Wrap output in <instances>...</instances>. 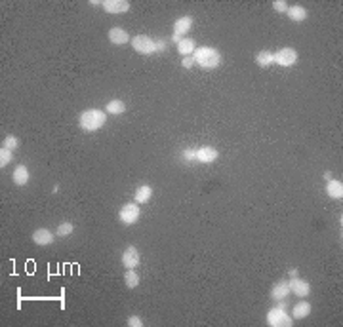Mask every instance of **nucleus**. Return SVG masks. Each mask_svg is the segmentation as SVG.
<instances>
[{
	"label": "nucleus",
	"mask_w": 343,
	"mask_h": 327,
	"mask_svg": "<svg viewBox=\"0 0 343 327\" xmlns=\"http://www.w3.org/2000/svg\"><path fill=\"white\" fill-rule=\"evenodd\" d=\"M107 122V112L101 109H88L78 116V126L84 134H96Z\"/></svg>",
	"instance_id": "f257e3e1"
},
{
	"label": "nucleus",
	"mask_w": 343,
	"mask_h": 327,
	"mask_svg": "<svg viewBox=\"0 0 343 327\" xmlns=\"http://www.w3.org/2000/svg\"><path fill=\"white\" fill-rule=\"evenodd\" d=\"M193 59L195 65H198L202 71H214L221 65V53L212 46H202L195 49Z\"/></svg>",
	"instance_id": "f03ea898"
},
{
	"label": "nucleus",
	"mask_w": 343,
	"mask_h": 327,
	"mask_svg": "<svg viewBox=\"0 0 343 327\" xmlns=\"http://www.w3.org/2000/svg\"><path fill=\"white\" fill-rule=\"evenodd\" d=\"M265 320H267V326L271 327H290L294 324V318L286 312V304L284 303L273 306L265 316Z\"/></svg>",
	"instance_id": "7ed1b4c3"
},
{
	"label": "nucleus",
	"mask_w": 343,
	"mask_h": 327,
	"mask_svg": "<svg viewBox=\"0 0 343 327\" xmlns=\"http://www.w3.org/2000/svg\"><path fill=\"white\" fill-rule=\"evenodd\" d=\"M130 44H132V48L139 55H153V53H157V40H153L147 35H135L130 40Z\"/></svg>",
	"instance_id": "20e7f679"
},
{
	"label": "nucleus",
	"mask_w": 343,
	"mask_h": 327,
	"mask_svg": "<svg viewBox=\"0 0 343 327\" xmlns=\"http://www.w3.org/2000/svg\"><path fill=\"white\" fill-rule=\"evenodd\" d=\"M139 217H141V207H139V204H135V202L124 204V206L118 209V221H120L122 225H126V227L137 223Z\"/></svg>",
	"instance_id": "39448f33"
},
{
	"label": "nucleus",
	"mask_w": 343,
	"mask_h": 327,
	"mask_svg": "<svg viewBox=\"0 0 343 327\" xmlns=\"http://www.w3.org/2000/svg\"><path fill=\"white\" fill-rule=\"evenodd\" d=\"M120 261H122V267L126 268V270H135V268L139 267V263H141V255H139V251H137L135 245H128V247L124 249Z\"/></svg>",
	"instance_id": "423d86ee"
},
{
	"label": "nucleus",
	"mask_w": 343,
	"mask_h": 327,
	"mask_svg": "<svg viewBox=\"0 0 343 327\" xmlns=\"http://www.w3.org/2000/svg\"><path fill=\"white\" fill-rule=\"evenodd\" d=\"M275 63L281 67H292L297 63V51L294 48H282L275 53Z\"/></svg>",
	"instance_id": "0eeeda50"
},
{
	"label": "nucleus",
	"mask_w": 343,
	"mask_h": 327,
	"mask_svg": "<svg viewBox=\"0 0 343 327\" xmlns=\"http://www.w3.org/2000/svg\"><path fill=\"white\" fill-rule=\"evenodd\" d=\"M218 156H220L218 148H214L210 145H202L196 148V162L198 164H212V162L218 160Z\"/></svg>",
	"instance_id": "6e6552de"
},
{
	"label": "nucleus",
	"mask_w": 343,
	"mask_h": 327,
	"mask_svg": "<svg viewBox=\"0 0 343 327\" xmlns=\"http://www.w3.org/2000/svg\"><path fill=\"white\" fill-rule=\"evenodd\" d=\"M288 283H290V293H294L295 297H299V299H305L309 297V293H311V285L307 283L305 280L301 278H290L288 280Z\"/></svg>",
	"instance_id": "1a4fd4ad"
},
{
	"label": "nucleus",
	"mask_w": 343,
	"mask_h": 327,
	"mask_svg": "<svg viewBox=\"0 0 343 327\" xmlns=\"http://www.w3.org/2000/svg\"><path fill=\"white\" fill-rule=\"evenodd\" d=\"M288 295H290V283H288V280H279V281L271 287V299H273L275 303L288 299Z\"/></svg>",
	"instance_id": "9d476101"
},
{
	"label": "nucleus",
	"mask_w": 343,
	"mask_h": 327,
	"mask_svg": "<svg viewBox=\"0 0 343 327\" xmlns=\"http://www.w3.org/2000/svg\"><path fill=\"white\" fill-rule=\"evenodd\" d=\"M193 29V17L191 15H183V17H177L175 23H173V37L175 38H183L187 37V33Z\"/></svg>",
	"instance_id": "9b49d317"
},
{
	"label": "nucleus",
	"mask_w": 343,
	"mask_h": 327,
	"mask_svg": "<svg viewBox=\"0 0 343 327\" xmlns=\"http://www.w3.org/2000/svg\"><path fill=\"white\" fill-rule=\"evenodd\" d=\"M101 6L107 13H126L130 10L128 0H103Z\"/></svg>",
	"instance_id": "f8f14e48"
},
{
	"label": "nucleus",
	"mask_w": 343,
	"mask_h": 327,
	"mask_svg": "<svg viewBox=\"0 0 343 327\" xmlns=\"http://www.w3.org/2000/svg\"><path fill=\"white\" fill-rule=\"evenodd\" d=\"M107 38H109L111 44H114V46H124V44H128L132 40L130 35L124 31L122 27H113L109 33H107Z\"/></svg>",
	"instance_id": "ddd939ff"
},
{
	"label": "nucleus",
	"mask_w": 343,
	"mask_h": 327,
	"mask_svg": "<svg viewBox=\"0 0 343 327\" xmlns=\"http://www.w3.org/2000/svg\"><path fill=\"white\" fill-rule=\"evenodd\" d=\"M54 238H56V232H52L50 229H37V231L33 232V242L40 245V247H44V245H50V243L54 242Z\"/></svg>",
	"instance_id": "4468645a"
},
{
	"label": "nucleus",
	"mask_w": 343,
	"mask_h": 327,
	"mask_svg": "<svg viewBox=\"0 0 343 327\" xmlns=\"http://www.w3.org/2000/svg\"><path fill=\"white\" fill-rule=\"evenodd\" d=\"M175 48H177V53H179L181 57H189V55H193V53H195L196 44H195V40H193V38L183 37V38H179V42L175 44Z\"/></svg>",
	"instance_id": "2eb2a0df"
},
{
	"label": "nucleus",
	"mask_w": 343,
	"mask_h": 327,
	"mask_svg": "<svg viewBox=\"0 0 343 327\" xmlns=\"http://www.w3.org/2000/svg\"><path fill=\"white\" fill-rule=\"evenodd\" d=\"M153 198V187L151 185H141V187H137L134 192V202L135 204H147L149 200Z\"/></svg>",
	"instance_id": "dca6fc26"
},
{
	"label": "nucleus",
	"mask_w": 343,
	"mask_h": 327,
	"mask_svg": "<svg viewBox=\"0 0 343 327\" xmlns=\"http://www.w3.org/2000/svg\"><path fill=\"white\" fill-rule=\"evenodd\" d=\"M12 179H13V185H17V187H25V185L29 183V179H31V175H29V168L23 166V164H19V166L13 170Z\"/></svg>",
	"instance_id": "f3484780"
},
{
	"label": "nucleus",
	"mask_w": 343,
	"mask_h": 327,
	"mask_svg": "<svg viewBox=\"0 0 343 327\" xmlns=\"http://www.w3.org/2000/svg\"><path fill=\"white\" fill-rule=\"evenodd\" d=\"M326 194L334 200H342L343 198V183L338 179H330L326 183Z\"/></svg>",
	"instance_id": "a211bd4d"
},
{
	"label": "nucleus",
	"mask_w": 343,
	"mask_h": 327,
	"mask_svg": "<svg viewBox=\"0 0 343 327\" xmlns=\"http://www.w3.org/2000/svg\"><path fill=\"white\" fill-rule=\"evenodd\" d=\"M311 314V303L309 301H299V303L294 304V308H292V318L294 320H303L307 316Z\"/></svg>",
	"instance_id": "6ab92c4d"
},
{
	"label": "nucleus",
	"mask_w": 343,
	"mask_h": 327,
	"mask_svg": "<svg viewBox=\"0 0 343 327\" xmlns=\"http://www.w3.org/2000/svg\"><path fill=\"white\" fill-rule=\"evenodd\" d=\"M286 15H288L294 23H301V21H305L307 19V10L303 8V6H299V4H294V6L288 8Z\"/></svg>",
	"instance_id": "aec40b11"
},
{
	"label": "nucleus",
	"mask_w": 343,
	"mask_h": 327,
	"mask_svg": "<svg viewBox=\"0 0 343 327\" xmlns=\"http://www.w3.org/2000/svg\"><path fill=\"white\" fill-rule=\"evenodd\" d=\"M105 112L111 114V116H118V114H124L126 112V103L120 101V99H111L109 103L105 105Z\"/></svg>",
	"instance_id": "412c9836"
},
{
	"label": "nucleus",
	"mask_w": 343,
	"mask_h": 327,
	"mask_svg": "<svg viewBox=\"0 0 343 327\" xmlns=\"http://www.w3.org/2000/svg\"><path fill=\"white\" fill-rule=\"evenodd\" d=\"M256 63L259 67H269L275 63V53L269 51V49H261L256 53Z\"/></svg>",
	"instance_id": "4be33fe9"
},
{
	"label": "nucleus",
	"mask_w": 343,
	"mask_h": 327,
	"mask_svg": "<svg viewBox=\"0 0 343 327\" xmlns=\"http://www.w3.org/2000/svg\"><path fill=\"white\" fill-rule=\"evenodd\" d=\"M74 232V225L73 223H69V221H63L57 225V229H56V236L57 238H67V236H71Z\"/></svg>",
	"instance_id": "5701e85b"
},
{
	"label": "nucleus",
	"mask_w": 343,
	"mask_h": 327,
	"mask_svg": "<svg viewBox=\"0 0 343 327\" xmlns=\"http://www.w3.org/2000/svg\"><path fill=\"white\" fill-rule=\"evenodd\" d=\"M124 283H126L128 289H135V287L139 285V274H137L135 270H126V274H124Z\"/></svg>",
	"instance_id": "b1692460"
},
{
	"label": "nucleus",
	"mask_w": 343,
	"mask_h": 327,
	"mask_svg": "<svg viewBox=\"0 0 343 327\" xmlns=\"http://www.w3.org/2000/svg\"><path fill=\"white\" fill-rule=\"evenodd\" d=\"M19 145H21V143H19V139H17V137H15V135H8V137H6V139H4V143H2V146H4V148H8V150H17V148H19Z\"/></svg>",
	"instance_id": "393cba45"
},
{
	"label": "nucleus",
	"mask_w": 343,
	"mask_h": 327,
	"mask_svg": "<svg viewBox=\"0 0 343 327\" xmlns=\"http://www.w3.org/2000/svg\"><path fill=\"white\" fill-rule=\"evenodd\" d=\"M12 160H13V152L2 146V148H0V168H6Z\"/></svg>",
	"instance_id": "a878e982"
},
{
	"label": "nucleus",
	"mask_w": 343,
	"mask_h": 327,
	"mask_svg": "<svg viewBox=\"0 0 343 327\" xmlns=\"http://www.w3.org/2000/svg\"><path fill=\"white\" fill-rule=\"evenodd\" d=\"M181 158H183L187 164L196 162V148H185L183 152H181Z\"/></svg>",
	"instance_id": "bb28decb"
},
{
	"label": "nucleus",
	"mask_w": 343,
	"mask_h": 327,
	"mask_svg": "<svg viewBox=\"0 0 343 327\" xmlns=\"http://www.w3.org/2000/svg\"><path fill=\"white\" fill-rule=\"evenodd\" d=\"M273 8H275V12L286 13V12H288V8H290V4H288V2H284V0H275V2H273Z\"/></svg>",
	"instance_id": "cd10ccee"
},
{
	"label": "nucleus",
	"mask_w": 343,
	"mask_h": 327,
	"mask_svg": "<svg viewBox=\"0 0 343 327\" xmlns=\"http://www.w3.org/2000/svg\"><path fill=\"white\" fill-rule=\"evenodd\" d=\"M126 324H128V327H143V320L139 316H130Z\"/></svg>",
	"instance_id": "c85d7f7f"
},
{
	"label": "nucleus",
	"mask_w": 343,
	"mask_h": 327,
	"mask_svg": "<svg viewBox=\"0 0 343 327\" xmlns=\"http://www.w3.org/2000/svg\"><path fill=\"white\" fill-rule=\"evenodd\" d=\"M193 65H195L193 55H189V57H181V67H183V69H191Z\"/></svg>",
	"instance_id": "c756f323"
},
{
	"label": "nucleus",
	"mask_w": 343,
	"mask_h": 327,
	"mask_svg": "<svg viewBox=\"0 0 343 327\" xmlns=\"http://www.w3.org/2000/svg\"><path fill=\"white\" fill-rule=\"evenodd\" d=\"M166 48H168V42H166V40H159V42H157V53H159V51H164Z\"/></svg>",
	"instance_id": "7c9ffc66"
},
{
	"label": "nucleus",
	"mask_w": 343,
	"mask_h": 327,
	"mask_svg": "<svg viewBox=\"0 0 343 327\" xmlns=\"http://www.w3.org/2000/svg\"><path fill=\"white\" fill-rule=\"evenodd\" d=\"M297 276V268H290V278H295Z\"/></svg>",
	"instance_id": "2f4dec72"
},
{
	"label": "nucleus",
	"mask_w": 343,
	"mask_h": 327,
	"mask_svg": "<svg viewBox=\"0 0 343 327\" xmlns=\"http://www.w3.org/2000/svg\"><path fill=\"white\" fill-rule=\"evenodd\" d=\"M324 179H326V181H330V179H332V173H330V171H326V173H324Z\"/></svg>",
	"instance_id": "473e14b6"
}]
</instances>
